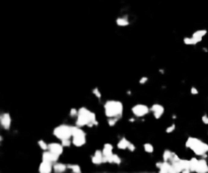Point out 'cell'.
Returning a JSON list of instances; mask_svg holds the SVG:
<instances>
[{
	"mask_svg": "<svg viewBox=\"0 0 208 173\" xmlns=\"http://www.w3.org/2000/svg\"><path fill=\"white\" fill-rule=\"evenodd\" d=\"M75 125L80 127H93L95 125H99V122L96 121V116L93 111L88 110L85 107H81L78 109V115H77Z\"/></svg>",
	"mask_w": 208,
	"mask_h": 173,
	"instance_id": "cell-1",
	"label": "cell"
},
{
	"mask_svg": "<svg viewBox=\"0 0 208 173\" xmlns=\"http://www.w3.org/2000/svg\"><path fill=\"white\" fill-rule=\"evenodd\" d=\"M186 147L189 148L198 156H203L204 158L207 157L208 153V144L205 142L201 141V139L193 138V136H189L188 139L186 141Z\"/></svg>",
	"mask_w": 208,
	"mask_h": 173,
	"instance_id": "cell-2",
	"label": "cell"
},
{
	"mask_svg": "<svg viewBox=\"0 0 208 173\" xmlns=\"http://www.w3.org/2000/svg\"><path fill=\"white\" fill-rule=\"evenodd\" d=\"M105 114L108 118L110 117H122L123 115V103L117 100H109L105 103Z\"/></svg>",
	"mask_w": 208,
	"mask_h": 173,
	"instance_id": "cell-3",
	"label": "cell"
},
{
	"mask_svg": "<svg viewBox=\"0 0 208 173\" xmlns=\"http://www.w3.org/2000/svg\"><path fill=\"white\" fill-rule=\"evenodd\" d=\"M53 135L60 141L64 139H70L72 138V126L68 124H60L54 128Z\"/></svg>",
	"mask_w": 208,
	"mask_h": 173,
	"instance_id": "cell-4",
	"label": "cell"
},
{
	"mask_svg": "<svg viewBox=\"0 0 208 173\" xmlns=\"http://www.w3.org/2000/svg\"><path fill=\"white\" fill-rule=\"evenodd\" d=\"M131 111H132L133 115H134L135 117L140 118V117L147 115V114L149 113V111H150V109L144 104H137V105L133 106Z\"/></svg>",
	"mask_w": 208,
	"mask_h": 173,
	"instance_id": "cell-5",
	"label": "cell"
},
{
	"mask_svg": "<svg viewBox=\"0 0 208 173\" xmlns=\"http://www.w3.org/2000/svg\"><path fill=\"white\" fill-rule=\"evenodd\" d=\"M159 168V172L162 173H174V167L173 164L171 162L168 161H163V162H157L156 165H155Z\"/></svg>",
	"mask_w": 208,
	"mask_h": 173,
	"instance_id": "cell-6",
	"label": "cell"
},
{
	"mask_svg": "<svg viewBox=\"0 0 208 173\" xmlns=\"http://www.w3.org/2000/svg\"><path fill=\"white\" fill-rule=\"evenodd\" d=\"M59 155L55 154V153L51 152L50 150H47L45 152L43 153V155H42V160L43 161H48V162H51V163H56L59 160Z\"/></svg>",
	"mask_w": 208,
	"mask_h": 173,
	"instance_id": "cell-7",
	"label": "cell"
},
{
	"mask_svg": "<svg viewBox=\"0 0 208 173\" xmlns=\"http://www.w3.org/2000/svg\"><path fill=\"white\" fill-rule=\"evenodd\" d=\"M0 123L1 126L4 128L5 130H9L11 127V116L9 113H2L0 116Z\"/></svg>",
	"mask_w": 208,
	"mask_h": 173,
	"instance_id": "cell-8",
	"label": "cell"
},
{
	"mask_svg": "<svg viewBox=\"0 0 208 173\" xmlns=\"http://www.w3.org/2000/svg\"><path fill=\"white\" fill-rule=\"evenodd\" d=\"M150 110L153 113V116L155 119H159L163 115V113H165V107L160 104H153L151 106Z\"/></svg>",
	"mask_w": 208,
	"mask_h": 173,
	"instance_id": "cell-9",
	"label": "cell"
},
{
	"mask_svg": "<svg viewBox=\"0 0 208 173\" xmlns=\"http://www.w3.org/2000/svg\"><path fill=\"white\" fill-rule=\"evenodd\" d=\"M91 162L95 165H101L102 163H104V153L102 150H96L95 154L91 156Z\"/></svg>",
	"mask_w": 208,
	"mask_h": 173,
	"instance_id": "cell-10",
	"label": "cell"
},
{
	"mask_svg": "<svg viewBox=\"0 0 208 173\" xmlns=\"http://www.w3.org/2000/svg\"><path fill=\"white\" fill-rule=\"evenodd\" d=\"M53 163L48 161H42L40 166H39V172L41 173H50L53 171Z\"/></svg>",
	"mask_w": 208,
	"mask_h": 173,
	"instance_id": "cell-11",
	"label": "cell"
},
{
	"mask_svg": "<svg viewBox=\"0 0 208 173\" xmlns=\"http://www.w3.org/2000/svg\"><path fill=\"white\" fill-rule=\"evenodd\" d=\"M122 159L117 154H111L109 156H104V163H113L120 165Z\"/></svg>",
	"mask_w": 208,
	"mask_h": 173,
	"instance_id": "cell-12",
	"label": "cell"
},
{
	"mask_svg": "<svg viewBox=\"0 0 208 173\" xmlns=\"http://www.w3.org/2000/svg\"><path fill=\"white\" fill-rule=\"evenodd\" d=\"M63 147L62 146V144H59V143H50L49 144V149L51 152H53L55 153V154H57V155H62V153H63Z\"/></svg>",
	"mask_w": 208,
	"mask_h": 173,
	"instance_id": "cell-13",
	"label": "cell"
},
{
	"mask_svg": "<svg viewBox=\"0 0 208 173\" xmlns=\"http://www.w3.org/2000/svg\"><path fill=\"white\" fill-rule=\"evenodd\" d=\"M197 173H206L208 172V164L205 159H200L198 161V165H197L196 171Z\"/></svg>",
	"mask_w": 208,
	"mask_h": 173,
	"instance_id": "cell-14",
	"label": "cell"
},
{
	"mask_svg": "<svg viewBox=\"0 0 208 173\" xmlns=\"http://www.w3.org/2000/svg\"><path fill=\"white\" fill-rule=\"evenodd\" d=\"M87 135H77V136H73V139H72V144L75 147H82L84 146L85 143H87Z\"/></svg>",
	"mask_w": 208,
	"mask_h": 173,
	"instance_id": "cell-15",
	"label": "cell"
},
{
	"mask_svg": "<svg viewBox=\"0 0 208 173\" xmlns=\"http://www.w3.org/2000/svg\"><path fill=\"white\" fill-rule=\"evenodd\" d=\"M207 34V30H198V31H195V32L193 33V35H192V37L195 39V40H197V42H201L202 41V39H203V37L205 35Z\"/></svg>",
	"mask_w": 208,
	"mask_h": 173,
	"instance_id": "cell-16",
	"label": "cell"
},
{
	"mask_svg": "<svg viewBox=\"0 0 208 173\" xmlns=\"http://www.w3.org/2000/svg\"><path fill=\"white\" fill-rule=\"evenodd\" d=\"M68 168V166L64 163H61V162H56L53 165V169L55 172L57 173H63L66 171V169Z\"/></svg>",
	"mask_w": 208,
	"mask_h": 173,
	"instance_id": "cell-17",
	"label": "cell"
},
{
	"mask_svg": "<svg viewBox=\"0 0 208 173\" xmlns=\"http://www.w3.org/2000/svg\"><path fill=\"white\" fill-rule=\"evenodd\" d=\"M129 144H130V142L128 141V139H125V138H122L120 141L118 142L117 147H118L119 150H126V149H128Z\"/></svg>",
	"mask_w": 208,
	"mask_h": 173,
	"instance_id": "cell-18",
	"label": "cell"
},
{
	"mask_svg": "<svg viewBox=\"0 0 208 173\" xmlns=\"http://www.w3.org/2000/svg\"><path fill=\"white\" fill-rule=\"evenodd\" d=\"M113 150H114V146L112 144L107 143L104 145V149H102V153H104V156H109L111 154H113Z\"/></svg>",
	"mask_w": 208,
	"mask_h": 173,
	"instance_id": "cell-19",
	"label": "cell"
},
{
	"mask_svg": "<svg viewBox=\"0 0 208 173\" xmlns=\"http://www.w3.org/2000/svg\"><path fill=\"white\" fill-rule=\"evenodd\" d=\"M116 24L119 27H127L129 26V21L127 18V16H123V18H118L116 19Z\"/></svg>",
	"mask_w": 208,
	"mask_h": 173,
	"instance_id": "cell-20",
	"label": "cell"
},
{
	"mask_svg": "<svg viewBox=\"0 0 208 173\" xmlns=\"http://www.w3.org/2000/svg\"><path fill=\"white\" fill-rule=\"evenodd\" d=\"M184 43L186 44V45L194 46V45H197L198 42H197V40H195L193 37H186V38H184Z\"/></svg>",
	"mask_w": 208,
	"mask_h": 173,
	"instance_id": "cell-21",
	"label": "cell"
},
{
	"mask_svg": "<svg viewBox=\"0 0 208 173\" xmlns=\"http://www.w3.org/2000/svg\"><path fill=\"white\" fill-rule=\"evenodd\" d=\"M198 159L197 158H191L190 159V169L191 171H196V168H197V165H198Z\"/></svg>",
	"mask_w": 208,
	"mask_h": 173,
	"instance_id": "cell-22",
	"label": "cell"
},
{
	"mask_svg": "<svg viewBox=\"0 0 208 173\" xmlns=\"http://www.w3.org/2000/svg\"><path fill=\"white\" fill-rule=\"evenodd\" d=\"M68 168L71 170L72 172L74 173H81V168H80L79 165L77 164H68Z\"/></svg>",
	"mask_w": 208,
	"mask_h": 173,
	"instance_id": "cell-23",
	"label": "cell"
},
{
	"mask_svg": "<svg viewBox=\"0 0 208 173\" xmlns=\"http://www.w3.org/2000/svg\"><path fill=\"white\" fill-rule=\"evenodd\" d=\"M173 153H174V152H172L171 150H165V152H163V154H162V159H163V161L170 162L172 156H173Z\"/></svg>",
	"mask_w": 208,
	"mask_h": 173,
	"instance_id": "cell-24",
	"label": "cell"
},
{
	"mask_svg": "<svg viewBox=\"0 0 208 173\" xmlns=\"http://www.w3.org/2000/svg\"><path fill=\"white\" fill-rule=\"evenodd\" d=\"M120 118L121 117H110V118L108 119V124H109V126H111V127L115 126Z\"/></svg>",
	"mask_w": 208,
	"mask_h": 173,
	"instance_id": "cell-25",
	"label": "cell"
},
{
	"mask_svg": "<svg viewBox=\"0 0 208 173\" xmlns=\"http://www.w3.org/2000/svg\"><path fill=\"white\" fill-rule=\"evenodd\" d=\"M143 149H144V151H145L146 153H148V154H151V153H153V151H154L153 146H152L151 144H149V143L144 144L143 145Z\"/></svg>",
	"mask_w": 208,
	"mask_h": 173,
	"instance_id": "cell-26",
	"label": "cell"
},
{
	"mask_svg": "<svg viewBox=\"0 0 208 173\" xmlns=\"http://www.w3.org/2000/svg\"><path fill=\"white\" fill-rule=\"evenodd\" d=\"M38 145H39V147H40L41 149L44 150V151H47L49 149V144H47L45 141H43V139L38 141Z\"/></svg>",
	"mask_w": 208,
	"mask_h": 173,
	"instance_id": "cell-27",
	"label": "cell"
},
{
	"mask_svg": "<svg viewBox=\"0 0 208 173\" xmlns=\"http://www.w3.org/2000/svg\"><path fill=\"white\" fill-rule=\"evenodd\" d=\"M61 144H62L63 147L68 148V147H70L72 145V141L70 139H62V141H61Z\"/></svg>",
	"mask_w": 208,
	"mask_h": 173,
	"instance_id": "cell-28",
	"label": "cell"
},
{
	"mask_svg": "<svg viewBox=\"0 0 208 173\" xmlns=\"http://www.w3.org/2000/svg\"><path fill=\"white\" fill-rule=\"evenodd\" d=\"M93 94L95 95V96H96L98 99H101V98H102V93H101V91H99L98 88H95V89H93Z\"/></svg>",
	"mask_w": 208,
	"mask_h": 173,
	"instance_id": "cell-29",
	"label": "cell"
},
{
	"mask_svg": "<svg viewBox=\"0 0 208 173\" xmlns=\"http://www.w3.org/2000/svg\"><path fill=\"white\" fill-rule=\"evenodd\" d=\"M175 129H176V124H175V123H173V124H171L170 126H168V127H166V129H165V132H166V133H171V132H173Z\"/></svg>",
	"mask_w": 208,
	"mask_h": 173,
	"instance_id": "cell-30",
	"label": "cell"
},
{
	"mask_svg": "<svg viewBox=\"0 0 208 173\" xmlns=\"http://www.w3.org/2000/svg\"><path fill=\"white\" fill-rule=\"evenodd\" d=\"M69 115H70L71 117H75V116H77V115H78V110L75 109V108H71Z\"/></svg>",
	"mask_w": 208,
	"mask_h": 173,
	"instance_id": "cell-31",
	"label": "cell"
},
{
	"mask_svg": "<svg viewBox=\"0 0 208 173\" xmlns=\"http://www.w3.org/2000/svg\"><path fill=\"white\" fill-rule=\"evenodd\" d=\"M147 80H148V77H142L140 79V80H139V83H140V85H144V83H147Z\"/></svg>",
	"mask_w": 208,
	"mask_h": 173,
	"instance_id": "cell-32",
	"label": "cell"
},
{
	"mask_svg": "<svg viewBox=\"0 0 208 173\" xmlns=\"http://www.w3.org/2000/svg\"><path fill=\"white\" fill-rule=\"evenodd\" d=\"M202 122H203L204 124H208V115H206V114H204L203 116H202Z\"/></svg>",
	"mask_w": 208,
	"mask_h": 173,
	"instance_id": "cell-33",
	"label": "cell"
},
{
	"mask_svg": "<svg viewBox=\"0 0 208 173\" xmlns=\"http://www.w3.org/2000/svg\"><path fill=\"white\" fill-rule=\"evenodd\" d=\"M135 149H136V147L134 146V144L130 143V144H129V146H128V150L130 151V152H134Z\"/></svg>",
	"mask_w": 208,
	"mask_h": 173,
	"instance_id": "cell-34",
	"label": "cell"
},
{
	"mask_svg": "<svg viewBox=\"0 0 208 173\" xmlns=\"http://www.w3.org/2000/svg\"><path fill=\"white\" fill-rule=\"evenodd\" d=\"M191 94H192V95H198L199 92H198V90H197V89L195 88V86H192V88H191Z\"/></svg>",
	"mask_w": 208,
	"mask_h": 173,
	"instance_id": "cell-35",
	"label": "cell"
},
{
	"mask_svg": "<svg viewBox=\"0 0 208 173\" xmlns=\"http://www.w3.org/2000/svg\"><path fill=\"white\" fill-rule=\"evenodd\" d=\"M129 121H130V122H134V121H135V119H134V118H130V119H129Z\"/></svg>",
	"mask_w": 208,
	"mask_h": 173,
	"instance_id": "cell-36",
	"label": "cell"
},
{
	"mask_svg": "<svg viewBox=\"0 0 208 173\" xmlns=\"http://www.w3.org/2000/svg\"><path fill=\"white\" fill-rule=\"evenodd\" d=\"M159 71H160V73H165V70H163V69H159Z\"/></svg>",
	"mask_w": 208,
	"mask_h": 173,
	"instance_id": "cell-37",
	"label": "cell"
}]
</instances>
